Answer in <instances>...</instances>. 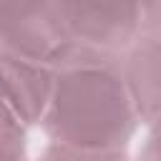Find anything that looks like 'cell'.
Wrapping results in <instances>:
<instances>
[{
	"instance_id": "obj_1",
	"label": "cell",
	"mask_w": 161,
	"mask_h": 161,
	"mask_svg": "<svg viewBox=\"0 0 161 161\" xmlns=\"http://www.w3.org/2000/svg\"><path fill=\"white\" fill-rule=\"evenodd\" d=\"M138 126L121 63L55 68V86L43 116L50 143L80 151H123Z\"/></svg>"
},
{
	"instance_id": "obj_2",
	"label": "cell",
	"mask_w": 161,
	"mask_h": 161,
	"mask_svg": "<svg viewBox=\"0 0 161 161\" xmlns=\"http://www.w3.org/2000/svg\"><path fill=\"white\" fill-rule=\"evenodd\" d=\"M65 38V53L55 68L108 63L118 65L138 38L141 3L60 0L50 3Z\"/></svg>"
},
{
	"instance_id": "obj_3",
	"label": "cell",
	"mask_w": 161,
	"mask_h": 161,
	"mask_svg": "<svg viewBox=\"0 0 161 161\" xmlns=\"http://www.w3.org/2000/svg\"><path fill=\"white\" fill-rule=\"evenodd\" d=\"M65 53V38L50 3L0 0V55L45 63L50 68Z\"/></svg>"
},
{
	"instance_id": "obj_4",
	"label": "cell",
	"mask_w": 161,
	"mask_h": 161,
	"mask_svg": "<svg viewBox=\"0 0 161 161\" xmlns=\"http://www.w3.org/2000/svg\"><path fill=\"white\" fill-rule=\"evenodd\" d=\"M55 86V68L25 58L0 55V101L25 123H43Z\"/></svg>"
},
{
	"instance_id": "obj_5",
	"label": "cell",
	"mask_w": 161,
	"mask_h": 161,
	"mask_svg": "<svg viewBox=\"0 0 161 161\" xmlns=\"http://www.w3.org/2000/svg\"><path fill=\"white\" fill-rule=\"evenodd\" d=\"M121 75L138 121L156 123L161 118V43L136 38L121 60Z\"/></svg>"
},
{
	"instance_id": "obj_6",
	"label": "cell",
	"mask_w": 161,
	"mask_h": 161,
	"mask_svg": "<svg viewBox=\"0 0 161 161\" xmlns=\"http://www.w3.org/2000/svg\"><path fill=\"white\" fill-rule=\"evenodd\" d=\"M0 161H28L25 123L0 101Z\"/></svg>"
},
{
	"instance_id": "obj_7",
	"label": "cell",
	"mask_w": 161,
	"mask_h": 161,
	"mask_svg": "<svg viewBox=\"0 0 161 161\" xmlns=\"http://www.w3.org/2000/svg\"><path fill=\"white\" fill-rule=\"evenodd\" d=\"M38 161H131L126 151H80L58 143H48Z\"/></svg>"
},
{
	"instance_id": "obj_8",
	"label": "cell",
	"mask_w": 161,
	"mask_h": 161,
	"mask_svg": "<svg viewBox=\"0 0 161 161\" xmlns=\"http://www.w3.org/2000/svg\"><path fill=\"white\" fill-rule=\"evenodd\" d=\"M138 38L161 43V3H141V28Z\"/></svg>"
},
{
	"instance_id": "obj_9",
	"label": "cell",
	"mask_w": 161,
	"mask_h": 161,
	"mask_svg": "<svg viewBox=\"0 0 161 161\" xmlns=\"http://www.w3.org/2000/svg\"><path fill=\"white\" fill-rule=\"evenodd\" d=\"M138 161H161V118L151 123L146 143L138 151Z\"/></svg>"
}]
</instances>
